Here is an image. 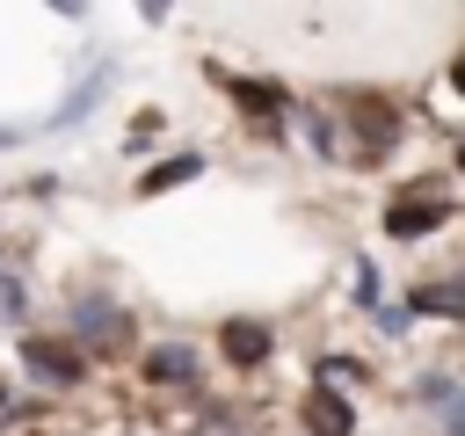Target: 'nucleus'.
I'll use <instances>...</instances> for the list:
<instances>
[{
	"mask_svg": "<svg viewBox=\"0 0 465 436\" xmlns=\"http://www.w3.org/2000/svg\"><path fill=\"white\" fill-rule=\"evenodd\" d=\"M341 124L356 131V160H378V153L400 138V116H392L378 94H349V102H341Z\"/></svg>",
	"mask_w": 465,
	"mask_h": 436,
	"instance_id": "nucleus-1",
	"label": "nucleus"
},
{
	"mask_svg": "<svg viewBox=\"0 0 465 436\" xmlns=\"http://www.w3.org/2000/svg\"><path fill=\"white\" fill-rule=\"evenodd\" d=\"M73 334L87 342V349H124V334H131V320L102 298V291H87L80 305H73Z\"/></svg>",
	"mask_w": 465,
	"mask_h": 436,
	"instance_id": "nucleus-2",
	"label": "nucleus"
},
{
	"mask_svg": "<svg viewBox=\"0 0 465 436\" xmlns=\"http://www.w3.org/2000/svg\"><path fill=\"white\" fill-rule=\"evenodd\" d=\"M443 218H450V203H443L436 189H421V196H400V203L385 211V233H392V240H421V233H436Z\"/></svg>",
	"mask_w": 465,
	"mask_h": 436,
	"instance_id": "nucleus-3",
	"label": "nucleus"
},
{
	"mask_svg": "<svg viewBox=\"0 0 465 436\" xmlns=\"http://www.w3.org/2000/svg\"><path fill=\"white\" fill-rule=\"evenodd\" d=\"M22 363H29L44 385H73V378H80V349H65V342H51V334H29V342H22Z\"/></svg>",
	"mask_w": 465,
	"mask_h": 436,
	"instance_id": "nucleus-4",
	"label": "nucleus"
},
{
	"mask_svg": "<svg viewBox=\"0 0 465 436\" xmlns=\"http://www.w3.org/2000/svg\"><path fill=\"white\" fill-rule=\"evenodd\" d=\"M407 312H443V320H465V276H436V283L407 291Z\"/></svg>",
	"mask_w": 465,
	"mask_h": 436,
	"instance_id": "nucleus-5",
	"label": "nucleus"
},
{
	"mask_svg": "<svg viewBox=\"0 0 465 436\" xmlns=\"http://www.w3.org/2000/svg\"><path fill=\"white\" fill-rule=\"evenodd\" d=\"M218 342H225L232 363H262V356H269V327H254V320H225Z\"/></svg>",
	"mask_w": 465,
	"mask_h": 436,
	"instance_id": "nucleus-6",
	"label": "nucleus"
},
{
	"mask_svg": "<svg viewBox=\"0 0 465 436\" xmlns=\"http://www.w3.org/2000/svg\"><path fill=\"white\" fill-rule=\"evenodd\" d=\"M305 429H312V436H349V400L312 392V400H305Z\"/></svg>",
	"mask_w": 465,
	"mask_h": 436,
	"instance_id": "nucleus-7",
	"label": "nucleus"
},
{
	"mask_svg": "<svg viewBox=\"0 0 465 436\" xmlns=\"http://www.w3.org/2000/svg\"><path fill=\"white\" fill-rule=\"evenodd\" d=\"M240 102H254V109H283V87H269V80H232V73H218Z\"/></svg>",
	"mask_w": 465,
	"mask_h": 436,
	"instance_id": "nucleus-8",
	"label": "nucleus"
},
{
	"mask_svg": "<svg viewBox=\"0 0 465 436\" xmlns=\"http://www.w3.org/2000/svg\"><path fill=\"white\" fill-rule=\"evenodd\" d=\"M153 378H196V356L174 342V349H153Z\"/></svg>",
	"mask_w": 465,
	"mask_h": 436,
	"instance_id": "nucleus-9",
	"label": "nucleus"
},
{
	"mask_svg": "<svg viewBox=\"0 0 465 436\" xmlns=\"http://www.w3.org/2000/svg\"><path fill=\"white\" fill-rule=\"evenodd\" d=\"M196 167H203V160H196V153H182V160H167V167H153V174H145L138 189H167V182H189Z\"/></svg>",
	"mask_w": 465,
	"mask_h": 436,
	"instance_id": "nucleus-10",
	"label": "nucleus"
},
{
	"mask_svg": "<svg viewBox=\"0 0 465 436\" xmlns=\"http://www.w3.org/2000/svg\"><path fill=\"white\" fill-rule=\"evenodd\" d=\"M443 421H450V436H465V392H450V400H443Z\"/></svg>",
	"mask_w": 465,
	"mask_h": 436,
	"instance_id": "nucleus-11",
	"label": "nucleus"
},
{
	"mask_svg": "<svg viewBox=\"0 0 465 436\" xmlns=\"http://www.w3.org/2000/svg\"><path fill=\"white\" fill-rule=\"evenodd\" d=\"M0 312H22V291H15V276H0Z\"/></svg>",
	"mask_w": 465,
	"mask_h": 436,
	"instance_id": "nucleus-12",
	"label": "nucleus"
},
{
	"mask_svg": "<svg viewBox=\"0 0 465 436\" xmlns=\"http://www.w3.org/2000/svg\"><path fill=\"white\" fill-rule=\"evenodd\" d=\"M458 87H465V58H458Z\"/></svg>",
	"mask_w": 465,
	"mask_h": 436,
	"instance_id": "nucleus-13",
	"label": "nucleus"
},
{
	"mask_svg": "<svg viewBox=\"0 0 465 436\" xmlns=\"http://www.w3.org/2000/svg\"><path fill=\"white\" fill-rule=\"evenodd\" d=\"M0 400H7V392H0Z\"/></svg>",
	"mask_w": 465,
	"mask_h": 436,
	"instance_id": "nucleus-14",
	"label": "nucleus"
}]
</instances>
